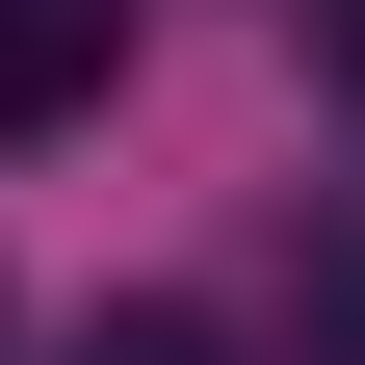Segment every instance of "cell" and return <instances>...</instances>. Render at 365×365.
<instances>
[{
	"label": "cell",
	"instance_id": "2",
	"mask_svg": "<svg viewBox=\"0 0 365 365\" xmlns=\"http://www.w3.org/2000/svg\"><path fill=\"white\" fill-rule=\"evenodd\" d=\"M105 365H235V339H209V313H130V339H105Z\"/></svg>",
	"mask_w": 365,
	"mask_h": 365
},
{
	"label": "cell",
	"instance_id": "1",
	"mask_svg": "<svg viewBox=\"0 0 365 365\" xmlns=\"http://www.w3.org/2000/svg\"><path fill=\"white\" fill-rule=\"evenodd\" d=\"M105 53H130V0H0V130H78Z\"/></svg>",
	"mask_w": 365,
	"mask_h": 365
},
{
	"label": "cell",
	"instance_id": "3",
	"mask_svg": "<svg viewBox=\"0 0 365 365\" xmlns=\"http://www.w3.org/2000/svg\"><path fill=\"white\" fill-rule=\"evenodd\" d=\"M313 26H339V78H365V0H313Z\"/></svg>",
	"mask_w": 365,
	"mask_h": 365
}]
</instances>
